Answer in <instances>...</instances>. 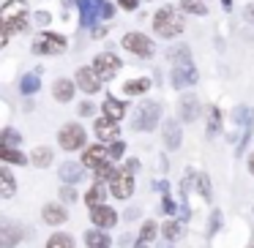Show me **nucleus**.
<instances>
[{"mask_svg":"<svg viewBox=\"0 0 254 248\" xmlns=\"http://www.w3.org/2000/svg\"><path fill=\"white\" fill-rule=\"evenodd\" d=\"M172 60H175V66H172V88L183 90V88L197 85V68H194V63H191L189 47H181L178 52H172Z\"/></svg>","mask_w":254,"mask_h":248,"instance_id":"obj_1","label":"nucleus"},{"mask_svg":"<svg viewBox=\"0 0 254 248\" xmlns=\"http://www.w3.org/2000/svg\"><path fill=\"white\" fill-rule=\"evenodd\" d=\"M153 30L161 39H175L183 33V17L172 6H164L153 14Z\"/></svg>","mask_w":254,"mask_h":248,"instance_id":"obj_2","label":"nucleus"},{"mask_svg":"<svg viewBox=\"0 0 254 248\" xmlns=\"http://www.w3.org/2000/svg\"><path fill=\"white\" fill-rule=\"evenodd\" d=\"M25 17H28V3L25 0H8L0 8V28H8L11 33H22V30H28Z\"/></svg>","mask_w":254,"mask_h":248,"instance_id":"obj_3","label":"nucleus"},{"mask_svg":"<svg viewBox=\"0 0 254 248\" xmlns=\"http://www.w3.org/2000/svg\"><path fill=\"white\" fill-rule=\"evenodd\" d=\"M77 8H79V19H82L85 28L96 25L99 19L115 17V6L107 3V0H77Z\"/></svg>","mask_w":254,"mask_h":248,"instance_id":"obj_4","label":"nucleus"},{"mask_svg":"<svg viewBox=\"0 0 254 248\" xmlns=\"http://www.w3.org/2000/svg\"><path fill=\"white\" fill-rule=\"evenodd\" d=\"M161 117V106L156 101H142V104L134 109V120H131V128L134 131H153L156 123Z\"/></svg>","mask_w":254,"mask_h":248,"instance_id":"obj_5","label":"nucleus"},{"mask_svg":"<svg viewBox=\"0 0 254 248\" xmlns=\"http://www.w3.org/2000/svg\"><path fill=\"white\" fill-rule=\"evenodd\" d=\"M66 39L61 33H52V30H44L33 39V52L36 55H61L66 50Z\"/></svg>","mask_w":254,"mask_h":248,"instance_id":"obj_6","label":"nucleus"},{"mask_svg":"<svg viewBox=\"0 0 254 248\" xmlns=\"http://www.w3.org/2000/svg\"><path fill=\"white\" fill-rule=\"evenodd\" d=\"M121 66H123V63H121V57H118L115 52H99V55H96V60H93V68L99 71L101 79H107V82L118 77Z\"/></svg>","mask_w":254,"mask_h":248,"instance_id":"obj_7","label":"nucleus"},{"mask_svg":"<svg viewBox=\"0 0 254 248\" xmlns=\"http://www.w3.org/2000/svg\"><path fill=\"white\" fill-rule=\"evenodd\" d=\"M110 191L115 194V199H128L134 194V172L128 166L110 177Z\"/></svg>","mask_w":254,"mask_h":248,"instance_id":"obj_8","label":"nucleus"},{"mask_svg":"<svg viewBox=\"0 0 254 248\" xmlns=\"http://www.w3.org/2000/svg\"><path fill=\"white\" fill-rule=\"evenodd\" d=\"M58 142L63 150H79L85 145V128L79 123H66L58 134Z\"/></svg>","mask_w":254,"mask_h":248,"instance_id":"obj_9","label":"nucleus"},{"mask_svg":"<svg viewBox=\"0 0 254 248\" xmlns=\"http://www.w3.org/2000/svg\"><path fill=\"white\" fill-rule=\"evenodd\" d=\"M123 47L137 57H150L153 55V41H150L145 33H137V30H131V33L123 36Z\"/></svg>","mask_w":254,"mask_h":248,"instance_id":"obj_10","label":"nucleus"},{"mask_svg":"<svg viewBox=\"0 0 254 248\" xmlns=\"http://www.w3.org/2000/svg\"><path fill=\"white\" fill-rule=\"evenodd\" d=\"M74 82H77V88L82 90V93H88V96H93V93H99L101 90V82L104 79L99 77V71H96L93 66H82V68H77V77H74Z\"/></svg>","mask_w":254,"mask_h":248,"instance_id":"obj_11","label":"nucleus"},{"mask_svg":"<svg viewBox=\"0 0 254 248\" xmlns=\"http://www.w3.org/2000/svg\"><path fill=\"white\" fill-rule=\"evenodd\" d=\"M112 158L110 148H104V145H93V148L85 150L82 155V166H88V169H101V166H107Z\"/></svg>","mask_w":254,"mask_h":248,"instance_id":"obj_12","label":"nucleus"},{"mask_svg":"<svg viewBox=\"0 0 254 248\" xmlns=\"http://www.w3.org/2000/svg\"><path fill=\"white\" fill-rule=\"evenodd\" d=\"M90 221H93L99 229H112L118 224V213L110 204H99V207H90Z\"/></svg>","mask_w":254,"mask_h":248,"instance_id":"obj_13","label":"nucleus"},{"mask_svg":"<svg viewBox=\"0 0 254 248\" xmlns=\"http://www.w3.org/2000/svg\"><path fill=\"white\" fill-rule=\"evenodd\" d=\"M93 131L101 142H115L118 134H121L118 131V120H110V117H99V120L93 123Z\"/></svg>","mask_w":254,"mask_h":248,"instance_id":"obj_14","label":"nucleus"},{"mask_svg":"<svg viewBox=\"0 0 254 248\" xmlns=\"http://www.w3.org/2000/svg\"><path fill=\"white\" fill-rule=\"evenodd\" d=\"M74 93H77V82H71V79H66V77L55 79V85H52V96H55V101L68 104V101L74 99Z\"/></svg>","mask_w":254,"mask_h":248,"instance_id":"obj_15","label":"nucleus"},{"mask_svg":"<svg viewBox=\"0 0 254 248\" xmlns=\"http://www.w3.org/2000/svg\"><path fill=\"white\" fill-rule=\"evenodd\" d=\"M19 240H22V229H19L17 224H11V221H3V224H0V246L14 248Z\"/></svg>","mask_w":254,"mask_h":248,"instance_id":"obj_16","label":"nucleus"},{"mask_svg":"<svg viewBox=\"0 0 254 248\" xmlns=\"http://www.w3.org/2000/svg\"><path fill=\"white\" fill-rule=\"evenodd\" d=\"M164 148L167 150H178L181 148V142H183V134H181V126H178L175 120H167L164 123Z\"/></svg>","mask_w":254,"mask_h":248,"instance_id":"obj_17","label":"nucleus"},{"mask_svg":"<svg viewBox=\"0 0 254 248\" xmlns=\"http://www.w3.org/2000/svg\"><path fill=\"white\" fill-rule=\"evenodd\" d=\"M41 90V71L36 68V71H28L22 74V79H19V93L22 96H33Z\"/></svg>","mask_w":254,"mask_h":248,"instance_id":"obj_18","label":"nucleus"},{"mask_svg":"<svg viewBox=\"0 0 254 248\" xmlns=\"http://www.w3.org/2000/svg\"><path fill=\"white\" fill-rule=\"evenodd\" d=\"M197 112H199L197 96H194V93H186V96L181 99V120H186V123L197 120Z\"/></svg>","mask_w":254,"mask_h":248,"instance_id":"obj_19","label":"nucleus"},{"mask_svg":"<svg viewBox=\"0 0 254 248\" xmlns=\"http://www.w3.org/2000/svg\"><path fill=\"white\" fill-rule=\"evenodd\" d=\"M41 218H44V224L50 226H58L66 221V210L61 207V204H44V210H41Z\"/></svg>","mask_w":254,"mask_h":248,"instance_id":"obj_20","label":"nucleus"},{"mask_svg":"<svg viewBox=\"0 0 254 248\" xmlns=\"http://www.w3.org/2000/svg\"><path fill=\"white\" fill-rule=\"evenodd\" d=\"M126 104L118 99H112V96H107L104 99V117H110V120H121L123 115H126Z\"/></svg>","mask_w":254,"mask_h":248,"instance_id":"obj_21","label":"nucleus"},{"mask_svg":"<svg viewBox=\"0 0 254 248\" xmlns=\"http://www.w3.org/2000/svg\"><path fill=\"white\" fill-rule=\"evenodd\" d=\"M110 235H104L101 229H88L85 232V246L88 248H110Z\"/></svg>","mask_w":254,"mask_h":248,"instance_id":"obj_22","label":"nucleus"},{"mask_svg":"<svg viewBox=\"0 0 254 248\" xmlns=\"http://www.w3.org/2000/svg\"><path fill=\"white\" fill-rule=\"evenodd\" d=\"M61 177L63 183H79L82 180V164H74V161H66V164H61Z\"/></svg>","mask_w":254,"mask_h":248,"instance_id":"obj_23","label":"nucleus"},{"mask_svg":"<svg viewBox=\"0 0 254 248\" xmlns=\"http://www.w3.org/2000/svg\"><path fill=\"white\" fill-rule=\"evenodd\" d=\"M150 90V79L148 77H139V79H128L126 85H123V93L126 96H142Z\"/></svg>","mask_w":254,"mask_h":248,"instance_id":"obj_24","label":"nucleus"},{"mask_svg":"<svg viewBox=\"0 0 254 248\" xmlns=\"http://www.w3.org/2000/svg\"><path fill=\"white\" fill-rule=\"evenodd\" d=\"M14 191H17V183H14V175L8 169H0V197L11 199Z\"/></svg>","mask_w":254,"mask_h":248,"instance_id":"obj_25","label":"nucleus"},{"mask_svg":"<svg viewBox=\"0 0 254 248\" xmlns=\"http://www.w3.org/2000/svg\"><path fill=\"white\" fill-rule=\"evenodd\" d=\"M0 158L8 161V164H28L30 161L28 155H22L17 148H3V145H0Z\"/></svg>","mask_w":254,"mask_h":248,"instance_id":"obj_26","label":"nucleus"},{"mask_svg":"<svg viewBox=\"0 0 254 248\" xmlns=\"http://www.w3.org/2000/svg\"><path fill=\"white\" fill-rule=\"evenodd\" d=\"M101 199H104V183H96L93 188H90L88 194H85V202H88V207H99L101 204Z\"/></svg>","mask_w":254,"mask_h":248,"instance_id":"obj_27","label":"nucleus"},{"mask_svg":"<svg viewBox=\"0 0 254 248\" xmlns=\"http://www.w3.org/2000/svg\"><path fill=\"white\" fill-rule=\"evenodd\" d=\"M181 11H186V14H199V17H205V14H208V6H205L202 0H181Z\"/></svg>","mask_w":254,"mask_h":248,"instance_id":"obj_28","label":"nucleus"},{"mask_svg":"<svg viewBox=\"0 0 254 248\" xmlns=\"http://www.w3.org/2000/svg\"><path fill=\"white\" fill-rule=\"evenodd\" d=\"M30 164H36V166H50V164H52V150H50V148H36L33 155H30Z\"/></svg>","mask_w":254,"mask_h":248,"instance_id":"obj_29","label":"nucleus"},{"mask_svg":"<svg viewBox=\"0 0 254 248\" xmlns=\"http://www.w3.org/2000/svg\"><path fill=\"white\" fill-rule=\"evenodd\" d=\"M47 248H74V240L66 232H58V235H52L50 240H47Z\"/></svg>","mask_w":254,"mask_h":248,"instance_id":"obj_30","label":"nucleus"},{"mask_svg":"<svg viewBox=\"0 0 254 248\" xmlns=\"http://www.w3.org/2000/svg\"><path fill=\"white\" fill-rule=\"evenodd\" d=\"M19 142H22V134H17L14 128H3V137H0L3 148H17Z\"/></svg>","mask_w":254,"mask_h":248,"instance_id":"obj_31","label":"nucleus"},{"mask_svg":"<svg viewBox=\"0 0 254 248\" xmlns=\"http://www.w3.org/2000/svg\"><path fill=\"white\" fill-rule=\"evenodd\" d=\"M181 235H183L181 221H167V224H164V237H167V243H175Z\"/></svg>","mask_w":254,"mask_h":248,"instance_id":"obj_32","label":"nucleus"},{"mask_svg":"<svg viewBox=\"0 0 254 248\" xmlns=\"http://www.w3.org/2000/svg\"><path fill=\"white\" fill-rule=\"evenodd\" d=\"M156 232H159L156 221H145V224H142V232H139V240H142V243H153V240H156Z\"/></svg>","mask_w":254,"mask_h":248,"instance_id":"obj_33","label":"nucleus"},{"mask_svg":"<svg viewBox=\"0 0 254 248\" xmlns=\"http://www.w3.org/2000/svg\"><path fill=\"white\" fill-rule=\"evenodd\" d=\"M197 188H199V197H202L205 202H210L213 191H210V180H208V175H197Z\"/></svg>","mask_w":254,"mask_h":248,"instance_id":"obj_34","label":"nucleus"},{"mask_svg":"<svg viewBox=\"0 0 254 248\" xmlns=\"http://www.w3.org/2000/svg\"><path fill=\"white\" fill-rule=\"evenodd\" d=\"M232 117H235V123H238V126H241V123H243V126H252V109H249V106H241V109H235V115H232Z\"/></svg>","mask_w":254,"mask_h":248,"instance_id":"obj_35","label":"nucleus"},{"mask_svg":"<svg viewBox=\"0 0 254 248\" xmlns=\"http://www.w3.org/2000/svg\"><path fill=\"white\" fill-rule=\"evenodd\" d=\"M219 126H221V112H219V109H210V120H208V137H210V139L216 137Z\"/></svg>","mask_w":254,"mask_h":248,"instance_id":"obj_36","label":"nucleus"},{"mask_svg":"<svg viewBox=\"0 0 254 248\" xmlns=\"http://www.w3.org/2000/svg\"><path fill=\"white\" fill-rule=\"evenodd\" d=\"M61 199H66V202H74V199H77V191H74L71 188V183H63V188H61Z\"/></svg>","mask_w":254,"mask_h":248,"instance_id":"obj_37","label":"nucleus"},{"mask_svg":"<svg viewBox=\"0 0 254 248\" xmlns=\"http://www.w3.org/2000/svg\"><path fill=\"white\" fill-rule=\"evenodd\" d=\"M219 226H221V210H213V215H210V226H208V235H213Z\"/></svg>","mask_w":254,"mask_h":248,"instance_id":"obj_38","label":"nucleus"},{"mask_svg":"<svg viewBox=\"0 0 254 248\" xmlns=\"http://www.w3.org/2000/svg\"><path fill=\"white\" fill-rule=\"evenodd\" d=\"M123 150H126V145H123L121 139H115V142H112V148H110L112 158H121V155H123Z\"/></svg>","mask_w":254,"mask_h":248,"instance_id":"obj_39","label":"nucleus"},{"mask_svg":"<svg viewBox=\"0 0 254 248\" xmlns=\"http://www.w3.org/2000/svg\"><path fill=\"white\" fill-rule=\"evenodd\" d=\"M93 112H96V106L90 104V101H82V104H79V115H82V117H90Z\"/></svg>","mask_w":254,"mask_h":248,"instance_id":"obj_40","label":"nucleus"},{"mask_svg":"<svg viewBox=\"0 0 254 248\" xmlns=\"http://www.w3.org/2000/svg\"><path fill=\"white\" fill-rule=\"evenodd\" d=\"M161 207H164V213H175V202H172V197H170V194H167L164 191V202H161Z\"/></svg>","mask_w":254,"mask_h":248,"instance_id":"obj_41","label":"nucleus"},{"mask_svg":"<svg viewBox=\"0 0 254 248\" xmlns=\"http://www.w3.org/2000/svg\"><path fill=\"white\" fill-rule=\"evenodd\" d=\"M50 22H52L50 11H39V14H36V25H50Z\"/></svg>","mask_w":254,"mask_h":248,"instance_id":"obj_42","label":"nucleus"},{"mask_svg":"<svg viewBox=\"0 0 254 248\" xmlns=\"http://www.w3.org/2000/svg\"><path fill=\"white\" fill-rule=\"evenodd\" d=\"M137 6H139V0H121V8H123V11H134Z\"/></svg>","mask_w":254,"mask_h":248,"instance_id":"obj_43","label":"nucleus"},{"mask_svg":"<svg viewBox=\"0 0 254 248\" xmlns=\"http://www.w3.org/2000/svg\"><path fill=\"white\" fill-rule=\"evenodd\" d=\"M243 17H246V22H249V25H254V3H249V6H246Z\"/></svg>","mask_w":254,"mask_h":248,"instance_id":"obj_44","label":"nucleus"},{"mask_svg":"<svg viewBox=\"0 0 254 248\" xmlns=\"http://www.w3.org/2000/svg\"><path fill=\"white\" fill-rule=\"evenodd\" d=\"M93 36H96V39H101V36H107V28H93Z\"/></svg>","mask_w":254,"mask_h":248,"instance_id":"obj_45","label":"nucleus"},{"mask_svg":"<svg viewBox=\"0 0 254 248\" xmlns=\"http://www.w3.org/2000/svg\"><path fill=\"white\" fill-rule=\"evenodd\" d=\"M126 166H128V169H131V172H137V169H139V161H128Z\"/></svg>","mask_w":254,"mask_h":248,"instance_id":"obj_46","label":"nucleus"},{"mask_svg":"<svg viewBox=\"0 0 254 248\" xmlns=\"http://www.w3.org/2000/svg\"><path fill=\"white\" fill-rule=\"evenodd\" d=\"M249 172H252V175H254V153L249 155Z\"/></svg>","mask_w":254,"mask_h":248,"instance_id":"obj_47","label":"nucleus"},{"mask_svg":"<svg viewBox=\"0 0 254 248\" xmlns=\"http://www.w3.org/2000/svg\"><path fill=\"white\" fill-rule=\"evenodd\" d=\"M221 6H224V8H232V0H221Z\"/></svg>","mask_w":254,"mask_h":248,"instance_id":"obj_48","label":"nucleus"},{"mask_svg":"<svg viewBox=\"0 0 254 248\" xmlns=\"http://www.w3.org/2000/svg\"><path fill=\"white\" fill-rule=\"evenodd\" d=\"M137 248H148V243H142V240H139V243H137Z\"/></svg>","mask_w":254,"mask_h":248,"instance_id":"obj_49","label":"nucleus"},{"mask_svg":"<svg viewBox=\"0 0 254 248\" xmlns=\"http://www.w3.org/2000/svg\"><path fill=\"white\" fill-rule=\"evenodd\" d=\"M159 248H170V246H167V243H161V246H159Z\"/></svg>","mask_w":254,"mask_h":248,"instance_id":"obj_50","label":"nucleus"},{"mask_svg":"<svg viewBox=\"0 0 254 248\" xmlns=\"http://www.w3.org/2000/svg\"><path fill=\"white\" fill-rule=\"evenodd\" d=\"M252 248H254V246H252Z\"/></svg>","mask_w":254,"mask_h":248,"instance_id":"obj_51","label":"nucleus"}]
</instances>
